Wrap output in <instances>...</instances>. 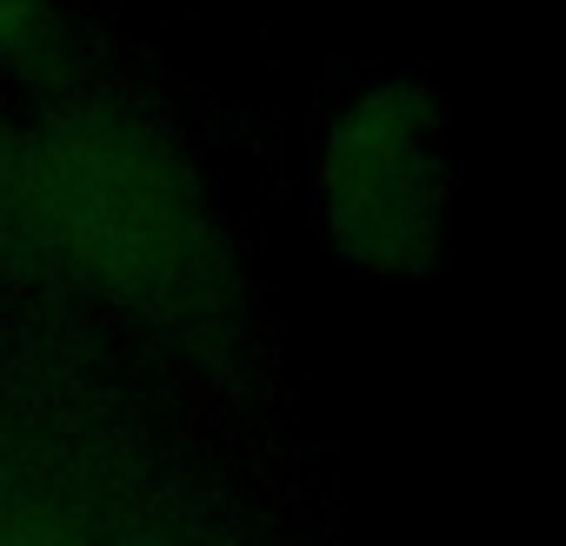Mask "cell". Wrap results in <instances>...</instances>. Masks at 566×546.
Masks as SVG:
<instances>
[{"instance_id": "1", "label": "cell", "mask_w": 566, "mask_h": 546, "mask_svg": "<svg viewBox=\"0 0 566 546\" xmlns=\"http://www.w3.org/2000/svg\"><path fill=\"white\" fill-rule=\"evenodd\" d=\"M327 227L347 260L413 273L447 227V154L420 87H374L327 140Z\"/></svg>"}, {"instance_id": "2", "label": "cell", "mask_w": 566, "mask_h": 546, "mask_svg": "<svg viewBox=\"0 0 566 546\" xmlns=\"http://www.w3.org/2000/svg\"><path fill=\"white\" fill-rule=\"evenodd\" d=\"M54 213L87 260L120 266V273L174 266L193 233V220H187L193 207H187L180 180L160 160H147L134 140H81L61 160Z\"/></svg>"}, {"instance_id": "3", "label": "cell", "mask_w": 566, "mask_h": 546, "mask_svg": "<svg viewBox=\"0 0 566 546\" xmlns=\"http://www.w3.org/2000/svg\"><path fill=\"white\" fill-rule=\"evenodd\" d=\"M34 28H41V21H34L28 8H0V54H14V48L34 34Z\"/></svg>"}]
</instances>
